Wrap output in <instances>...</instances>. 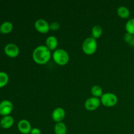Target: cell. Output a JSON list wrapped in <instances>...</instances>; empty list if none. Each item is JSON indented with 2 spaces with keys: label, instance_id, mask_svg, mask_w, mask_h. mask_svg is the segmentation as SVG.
<instances>
[{
  "label": "cell",
  "instance_id": "44dd1931",
  "mask_svg": "<svg viewBox=\"0 0 134 134\" xmlns=\"http://www.w3.org/2000/svg\"><path fill=\"white\" fill-rule=\"evenodd\" d=\"M60 24L58 22H52L50 24V30H52L53 31H56L60 28Z\"/></svg>",
  "mask_w": 134,
  "mask_h": 134
},
{
  "label": "cell",
  "instance_id": "7c38bea8",
  "mask_svg": "<svg viewBox=\"0 0 134 134\" xmlns=\"http://www.w3.org/2000/svg\"><path fill=\"white\" fill-rule=\"evenodd\" d=\"M14 124V119L10 115L4 116L0 121V125L5 129H8L13 126Z\"/></svg>",
  "mask_w": 134,
  "mask_h": 134
},
{
  "label": "cell",
  "instance_id": "3957f363",
  "mask_svg": "<svg viewBox=\"0 0 134 134\" xmlns=\"http://www.w3.org/2000/svg\"><path fill=\"white\" fill-rule=\"evenodd\" d=\"M97 48H98L97 41L92 37L85 39L82 43V49L83 52L87 55H92L95 53Z\"/></svg>",
  "mask_w": 134,
  "mask_h": 134
},
{
  "label": "cell",
  "instance_id": "4fadbf2b",
  "mask_svg": "<svg viewBox=\"0 0 134 134\" xmlns=\"http://www.w3.org/2000/svg\"><path fill=\"white\" fill-rule=\"evenodd\" d=\"M54 130L55 134H67L68 128H67L65 123H64L63 122H57L55 124Z\"/></svg>",
  "mask_w": 134,
  "mask_h": 134
},
{
  "label": "cell",
  "instance_id": "ac0fdd59",
  "mask_svg": "<svg viewBox=\"0 0 134 134\" xmlns=\"http://www.w3.org/2000/svg\"><path fill=\"white\" fill-rule=\"evenodd\" d=\"M125 29L126 33L134 35V18H130L127 21L125 25Z\"/></svg>",
  "mask_w": 134,
  "mask_h": 134
},
{
  "label": "cell",
  "instance_id": "7a4b0ae2",
  "mask_svg": "<svg viewBox=\"0 0 134 134\" xmlns=\"http://www.w3.org/2000/svg\"><path fill=\"white\" fill-rule=\"evenodd\" d=\"M52 59L59 65H65L69 61V55L65 50L57 48L52 53Z\"/></svg>",
  "mask_w": 134,
  "mask_h": 134
},
{
  "label": "cell",
  "instance_id": "277c9868",
  "mask_svg": "<svg viewBox=\"0 0 134 134\" xmlns=\"http://www.w3.org/2000/svg\"><path fill=\"white\" fill-rule=\"evenodd\" d=\"M101 103L107 107L115 106L118 102V98L116 94L111 92H106L100 98Z\"/></svg>",
  "mask_w": 134,
  "mask_h": 134
},
{
  "label": "cell",
  "instance_id": "6da1fadb",
  "mask_svg": "<svg viewBox=\"0 0 134 134\" xmlns=\"http://www.w3.org/2000/svg\"><path fill=\"white\" fill-rule=\"evenodd\" d=\"M52 53L46 45H39L34 49L32 53L34 61L39 65H44L51 60Z\"/></svg>",
  "mask_w": 134,
  "mask_h": 134
},
{
  "label": "cell",
  "instance_id": "9a60e30c",
  "mask_svg": "<svg viewBox=\"0 0 134 134\" xmlns=\"http://www.w3.org/2000/svg\"><path fill=\"white\" fill-rule=\"evenodd\" d=\"M13 24L9 21H6V22H4L3 23L1 24V25L0 26V31L2 34H9L13 30Z\"/></svg>",
  "mask_w": 134,
  "mask_h": 134
},
{
  "label": "cell",
  "instance_id": "ba28073f",
  "mask_svg": "<svg viewBox=\"0 0 134 134\" xmlns=\"http://www.w3.org/2000/svg\"><path fill=\"white\" fill-rule=\"evenodd\" d=\"M13 109V103L9 100H3L0 103V115L7 116L12 112Z\"/></svg>",
  "mask_w": 134,
  "mask_h": 134
},
{
  "label": "cell",
  "instance_id": "30bf717a",
  "mask_svg": "<svg viewBox=\"0 0 134 134\" xmlns=\"http://www.w3.org/2000/svg\"><path fill=\"white\" fill-rule=\"evenodd\" d=\"M65 116V111L62 107H57V108L54 109L52 113V119L56 123L62 122Z\"/></svg>",
  "mask_w": 134,
  "mask_h": 134
},
{
  "label": "cell",
  "instance_id": "5bb4252c",
  "mask_svg": "<svg viewBox=\"0 0 134 134\" xmlns=\"http://www.w3.org/2000/svg\"><path fill=\"white\" fill-rule=\"evenodd\" d=\"M117 14L122 18H128L130 15L129 9L125 6H120L117 9Z\"/></svg>",
  "mask_w": 134,
  "mask_h": 134
},
{
  "label": "cell",
  "instance_id": "52a82bcc",
  "mask_svg": "<svg viewBox=\"0 0 134 134\" xmlns=\"http://www.w3.org/2000/svg\"><path fill=\"white\" fill-rule=\"evenodd\" d=\"M5 52L10 58H15L19 54L20 50L18 46L14 43H9L5 47Z\"/></svg>",
  "mask_w": 134,
  "mask_h": 134
},
{
  "label": "cell",
  "instance_id": "e0dca14e",
  "mask_svg": "<svg viewBox=\"0 0 134 134\" xmlns=\"http://www.w3.org/2000/svg\"><path fill=\"white\" fill-rule=\"evenodd\" d=\"M91 94H92L93 97L98 98H101L103 94V90L101 86H98V85H94L91 88Z\"/></svg>",
  "mask_w": 134,
  "mask_h": 134
},
{
  "label": "cell",
  "instance_id": "9c48e42d",
  "mask_svg": "<svg viewBox=\"0 0 134 134\" xmlns=\"http://www.w3.org/2000/svg\"><path fill=\"white\" fill-rule=\"evenodd\" d=\"M18 129L19 132L22 134L30 133L31 130V123L26 119L20 120L18 123Z\"/></svg>",
  "mask_w": 134,
  "mask_h": 134
},
{
  "label": "cell",
  "instance_id": "8fae6325",
  "mask_svg": "<svg viewBox=\"0 0 134 134\" xmlns=\"http://www.w3.org/2000/svg\"><path fill=\"white\" fill-rule=\"evenodd\" d=\"M46 47L50 50V51H54L57 49L58 44V39L54 35H50L46 39Z\"/></svg>",
  "mask_w": 134,
  "mask_h": 134
},
{
  "label": "cell",
  "instance_id": "d6986e66",
  "mask_svg": "<svg viewBox=\"0 0 134 134\" xmlns=\"http://www.w3.org/2000/svg\"><path fill=\"white\" fill-rule=\"evenodd\" d=\"M9 81V76L5 72H0V88L3 87Z\"/></svg>",
  "mask_w": 134,
  "mask_h": 134
},
{
  "label": "cell",
  "instance_id": "8992f818",
  "mask_svg": "<svg viewBox=\"0 0 134 134\" xmlns=\"http://www.w3.org/2000/svg\"><path fill=\"white\" fill-rule=\"evenodd\" d=\"M101 104L100 99L95 97L88 98L85 103V107L86 110L90 111H95Z\"/></svg>",
  "mask_w": 134,
  "mask_h": 134
},
{
  "label": "cell",
  "instance_id": "5b68a950",
  "mask_svg": "<svg viewBox=\"0 0 134 134\" xmlns=\"http://www.w3.org/2000/svg\"><path fill=\"white\" fill-rule=\"evenodd\" d=\"M35 28L41 34H47L50 30V24L47 20L42 18L37 20L35 22Z\"/></svg>",
  "mask_w": 134,
  "mask_h": 134
},
{
  "label": "cell",
  "instance_id": "7402d4cb",
  "mask_svg": "<svg viewBox=\"0 0 134 134\" xmlns=\"http://www.w3.org/2000/svg\"><path fill=\"white\" fill-rule=\"evenodd\" d=\"M30 134H41V131L37 128H34L31 129Z\"/></svg>",
  "mask_w": 134,
  "mask_h": 134
},
{
  "label": "cell",
  "instance_id": "2e32d148",
  "mask_svg": "<svg viewBox=\"0 0 134 134\" xmlns=\"http://www.w3.org/2000/svg\"><path fill=\"white\" fill-rule=\"evenodd\" d=\"M92 37L94 39H98L103 34V29L99 25H95L92 29Z\"/></svg>",
  "mask_w": 134,
  "mask_h": 134
},
{
  "label": "cell",
  "instance_id": "ffe728a7",
  "mask_svg": "<svg viewBox=\"0 0 134 134\" xmlns=\"http://www.w3.org/2000/svg\"><path fill=\"white\" fill-rule=\"evenodd\" d=\"M124 39L126 43H128L130 46L134 47V35L126 33L124 35Z\"/></svg>",
  "mask_w": 134,
  "mask_h": 134
}]
</instances>
